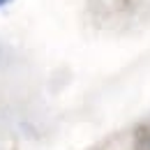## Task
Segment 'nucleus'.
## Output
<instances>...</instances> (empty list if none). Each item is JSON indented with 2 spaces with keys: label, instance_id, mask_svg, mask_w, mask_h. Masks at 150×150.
<instances>
[{
  "label": "nucleus",
  "instance_id": "nucleus-1",
  "mask_svg": "<svg viewBox=\"0 0 150 150\" xmlns=\"http://www.w3.org/2000/svg\"><path fill=\"white\" fill-rule=\"evenodd\" d=\"M136 150H150V129H146L141 134V139H139V146Z\"/></svg>",
  "mask_w": 150,
  "mask_h": 150
},
{
  "label": "nucleus",
  "instance_id": "nucleus-2",
  "mask_svg": "<svg viewBox=\"0 0 150 150\" xmlns=\"http://www.w3.org/2000/svg\"><path fill=\"white\" fill-rule=\"evenodd\" d=\"M12 0H0V7H5V5H9Z\"/></svg>",
  "mask_w": 150,
  "mask_h": 150
}]
</instances>
